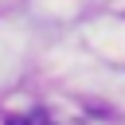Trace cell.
<instances>
[{
    "instance_id": "6da1fadb",
    "label": "cell",
    "mask_w": 125,
    "mask_h": 125,
    "mask_svg": "<svg viewBox=\"0 0 125 125\" xmlns=\"http://www.w3.org/2000/svg\"><path fill=\"white\" fill-rule=\"evenodd\" d=\"M8 125H43V117H12Z\"/></svg>"
}]
</instances>
